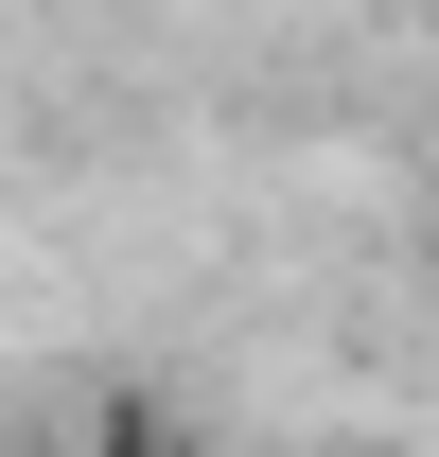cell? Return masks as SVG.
I'll return each mask as SVG.
<instances>
[{
  "label": "cell",
  "mask_w": 439,
  "mask_h": 457,
  "mask_svg": "<svg viewBox=\"0 0 439 457\" xmlns=\"http://www.w3.org/2000/svg\"><path fill=\"white\" fill-rule=\"evenodd\" d=\"M88 457H159V422H141V404H106V422H88Z\"/></svg>",
  "instance_id": "6da1fadb"
},
{
  "label": "cell",
  "mask_w": 439,
  "mask_h": 457,
  "mask_svg": "<svg viewBox=\"0 0 439 457\" xmlns=\"http://www.w3.org/2000/svg\"><path fill=\"white\" fill-rule=\"evenodd\" d=\"M334 457H422V440H334Z\"/></svg>",
  "instance_id": "7a4b0ae2"
}]
</instances>
